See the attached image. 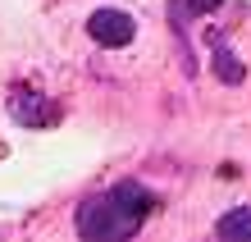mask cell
<instances>
[{"mask_svg": "<svg viewBox=\"0 0 251 242\" xmlns=\"http://www.w3.org/2000/svg\"><path fill=\"white\" fill-rule=\"evenodd\" d=\"M78 233L82 238H96V242H110V238H124L132 233V224L119 215V206L105 196H87V201L78 206Z\"/></svg>", "mask_w": 251, "mask_h": 242, "instance_id": "6da1fadb", "label": "cell"}, {"mask_svg": "<svg viewBox=\"0 0 251 242\" xmlns=\"http://www.w3.org/2000/svg\"><path fill=\"white\" fill-rule=\"evenodd\" d=\"M87 32H92V41L119 51V46H128V41L137 37V23H132V14H124V9H96L92 19H87Z\"/></svg>", "mask_w": 251, "mask_h": 242, "instance_id": "7a4b0ae2", "label": "cell"}, {"mask_svg": "<svg viewBox=\"0 0 251 242\" xmlns=\"http://www.w3.org/2000/svg\"><path fill=\"white\" fill-rule=\"evenodd\" d=\"M110 201L119 206V215L132 224V229H137V224L155 210V192L142 188V183H114V188H110Z\"/></svg>", "mask_w": 251, "mask_h": 242, "instance_id": "3957f363", "label": "cell"}, {"mask_svg": "<svg viewBox=\"0 0 251 242\" xmlns=\"http://www.w3.org/2000/svg\"><path fill=\"white\" fill-rule=\"evenodd\" d=\"M215 233L224 238V242H251V206L228 210V215L215 224Z\"/></svg>", "mask_w": 251, "mask_h": 242, "instance_id": "277c9868", "label": "cell"}, {"mask_svg": "<svg viewBox=\"0 0 251 242\" xmlns=\"http://www.w3.org/2000/svg\"><path fill=\"white\" fill-rule=\"evenodd\" d=\"M14 119H19V124H50L55 110L50 105H37L32 96H27V101H14Z\"/></svg>", "mask_w": 251, "mask_h": 242, "instance_id": "5b68a950", "label": "cell"}, {"mask_svg": "<svg viewBox=\"0 0 251 242\" xmlns=\"http://www.w3.org/2000/svg\"><path fill=\"white\" fill-rule=\"evenodd\" d=\"M215 5H219V0H174V5H169V19L183 23V19H192V14H210Z\"/></svg>", "mask_w": 251, "mask_h": 242, "instance_id": "8992f818", "label": "cell"}, {"mask_svg": "<svg viewBox=\"0 0 251 242\" xmlns=\"http://www.w3.org/2000/svg\"><path fill=\"white\" fill-rule=\"evenodd\" d=\"M215 73H219L224 82H242V64H238V55L219 46V51H215Z\"/></svg>", "mask_w": 251, "mask_h": 242, "instance_id": "52a82bcc", "label": "cell"}]
</instances>
